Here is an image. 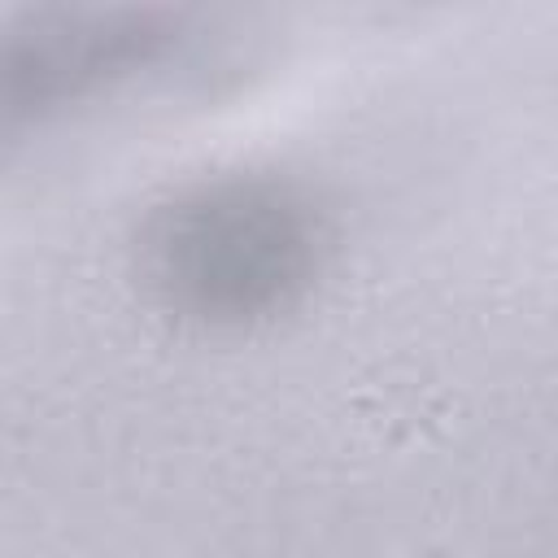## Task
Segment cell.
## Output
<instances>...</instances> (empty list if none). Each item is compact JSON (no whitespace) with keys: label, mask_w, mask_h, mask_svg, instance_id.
Returning a JSON list of instances; mask_svg holds the SVG:
<instances>
[{"label":"cell","mask_w":558,"mask_h":558,"mask_svg":"<svg viewBox=\"0 0 558 558\" xmlns=\"http://www.w3.org/2000/svg\"><path fill=\"white\" fill-rule=\"evenodd\" d=\"M314 262L296 201L262 183H222L170 205L153 235L157 283L187 310L244 318L279 305Z\"/></svg>","instance_id":"obj_1"}]
</instances>
